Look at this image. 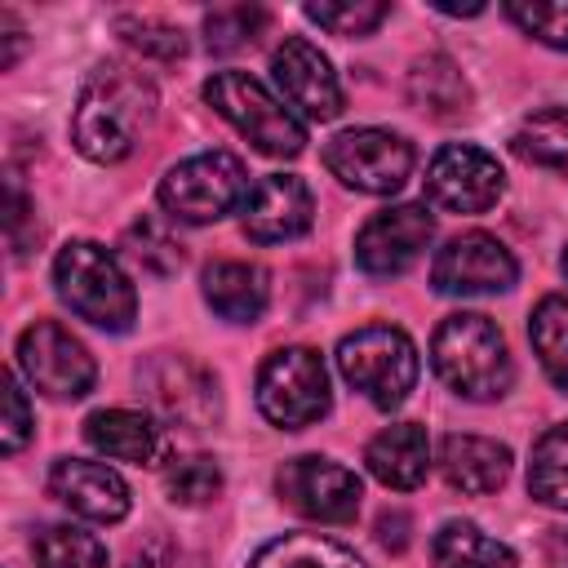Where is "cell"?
<instances>
[{
	"mask_svg": "<svg viewBox=\"0 0 568 568\" xmlns=\"http://www.w3.org/2000/svg\"><path fill=\"white\" fill-rule=\"evenodd\" d=\"M266 297H271V284H266L262 266H253V262H213V266H204V302L222 320L253 324L266 311Z\"/></svg>",
	"mask_w": 568,
	"mask_h": 568,
	"instance_id": "cell-21",
	"label": "cell"
},
{
	"mask_svg": "<svg viewBox=\"0 0 568 568\" xmlns=\"http://www.w3.org/2000/svg\"><path fill=\"white\" fill-rule=\"evenodd\" d=\"M53 284H58V297L80 320H89L106 333H129L133 320H138V293H133L129 275L93 240H71V244L58 248Z\"/></svg>",
	"mask_w": 568,
	"mask_h": 568,
	"instance_id": "cell-3",
	"label": "cell"
},
{
	"mask_svg": "<svg viewBox=\"0 0 568 568\" xmlns=\"http://www.w3.org/2000/svg\"><path fill=\"white\" fill-rule=\"evenodd\" d=\"M164 493L173 506H204L222 493V470L213 457H173V466L164 470Z\"/></svg>",
	"mask_w": 568,
	"mask_h": 568,
	"instance_id": "cell-29",
	"label": "cell"
},
{
	"mask_svg": "<svg viewBox=\"0 0 568 568\" xmlns=\"http://www.w3.org/2000/svg\"><path fill=\"white\" fill-rule=\"evenodd\" d=\"M248 195V173L231 151H204L160 178V204L178 222H217Z\"/></svg>",
	"mask_w": 568,
	"mask_h": 568,
	"instance_id": "cell-7",
	"label": "cell"
},
{
	"mask_svg": "<svg viewBox=\"0 0 568 568\" xmlns=\"http://www.w3.org/2000/svg\"><path fill=\"white\" fill-rule=\"evenodd\" d=\"M129 248H133V257H138L146 271H155V275H173V271L182 266V244L173 240V231H169L160 217L133 222V226H129Z\"/></svg>",
	"mask_w": 568,
	"mask_h": 568,
	"instance_id": "cell-33",
	"label": "cell"
},
{
	"mask_svg": "<svg viewBox=\"0 0 568 568\" xmlns=\"http://www.w3.org/2000/svg\"><path fill=\"white\" fill-rule=\"evenodd\" d=\"M0 27H4V40H9V53H4L0 67H13L18 62V49H22V27L13 22V13H0Z\"/></svg>",
	"mask_w": 568,
	"mask_h": 568,
	"instance_id": "cell-37",
	"label": "cell"
},
{
	"mask_svg": "<svg viewBox=\"0 0 568 568\" xmlns=\"http://www.w3.org/2000/svg\"><path fill=\"white\" fill-rule=\"evenodd\" d=\"M18 368L49 399H80L93 390V377H98V364L84 351V342L71 337L58 320H36L31 328H22Z\"/></svg>",
	"mask_w": 568,
	"mask_h": 568,
	"instance_id": "cell-9",
	"label": "cell"
},
{
	"mask_svg": "<svg viewBox=\"0 0 568 568\" xmlns=\"http://www.w3.org/2000/svg\"><path fill=\"white\" fill-rule=\"evenodd\" d=\"M84 439L111 457V462H133V466H155L164 462L169 453V439H164V426L146 413H133V408H98L89 413L84 422Z\"/></svg>",
	"mask_w": 568,
	"mask_h": 568,
	"instance_id": "cell-18",
	"label": "cell"
},
{
	"mask_svg": "<svg viewBox=\"0 0 568 568\" xmlns=\"http://www.w3.org/2000/svg\"><path fill=\"white\" fill-rule=\"evenodd\" d=\"M31 555L40 568H106V546L71 524H49L31 537Z\"/></svg>",
	"mask_w": 568,
	"mask_h": 568,
	"instance_id": "cell-28",
	"label": "cell"
},
{
	"mask_svg": "<svg viewBox=\"0 0 568 568\" xmlns=\"http://www.w3.org/2000/svg\"><path fill=\"white\" fill-rule=\"evenodd\" d=\"M31 408H27V395L22 386L13 382V373H4V422H0V444L4 453H18L27 439H31Z\"/></svg>",
	"mask_w": 568,
	"mask_h": 568,
	"instance_id": "cell-35",
	"label": "cell"
},
{
	"mask_svg": "<svg viewBox=\"0 0 568 568\" xmlns=\"http://www.w3.org/2000/svg\"><path fill=\"white\" fill-rule=\"evenodd\" d=\"M430 364H435L439 382L462 399H501L515 382L506 337L479 311H457L435 328Z\"/></svg>",
	"mask_w": 568,
	"mask_h": 568,
	"instance_id": "cell-2",
	"label": "cell"
},
{
	"mask_svg": "<svg viewBox=\"0 0 568 568\" xmlns=\"http://www.w3.org/2000/svg\"><path fill=\"white\" fill-rule=\"evenodd\" d=\"M510 146H515L519 160L555 169V173L568 178V106H550V111L528 115Z\"/></svg>",
	"mask_w": 568,
	"mask_h": 568,
	"instance_id": "cell-27",
	"label": "cell"
},
{
	"mask_svg": "<svg viewBox=\"0 0 568 568\" xmlns=\"http://www.w3.org/2000/svg\"><path fill=\"white\" fill-rule=\"evenodd\" d=\"M408 93H413V102L422 111H430L439 120H453V115H462L470 106V89H466L457 62L444 58V53H430L408 71Z\"/></svg>",
	"mask_w": 568,
	"mask_h": 568,
	"instance_id": "cell-24",
	"label": "cell"
},
{
	"mask_svg": "<svg viewBox=\"0 0 568 568\" xmlns=\"http://www.w3.org/2000/svg\"><path fill=\"white\" fill-rule=\"evenodd\" d=\"M257 408L284 430H302L328 413V368L311 346L271 351L257 368Z\"/></svg>",
	"mask_w": 568,
	"mask_h": 568,
	"instance_id": "cell-6",
	"label": "cell"
},
{
	"mask_svg": "<svg viewBox=\"0 0 568 568\" xmlns=\"http://www.w3.org/2000/svg\"><path fill=\"white\" fill-rule=\"evenodd\" d=\"M324 164L342 186L390 195L413 173V142L390 129H346L324 146Z\"/></svg>",
	"mask_w": 568,
	"mask_h": 568,
	"instance_id": "cell-8",
	"label": "cell"
},
{
	"mask_svg": "<svg viewBox=\"0 0 568 568\" xmlns=\"http://www.w3.org/2000/svg\"><path fill=\"white\" fill-rule=\"evenodd\" d=\"M435 235V217L426 213V204H395L373 213L359 235H355V262L368 275H399L408 271L422 248Z\"/></svg>",
	"mask_w": 568,
	"mask_h": 568,
	"instance_id": "cell-13",
	"label": "cell"
},
{
	"mask_svg": "<svg viewBox=\"0 0 568 568\" xmlns=\"http://www.w3.org/2000/svg\"><path fill=\"white\" fill-rule=\"evenodd\" d=\"M49 493L67 510H75L80 519H93V524H120L129 515V484L102 462L58 457L49 470Z\"/></svg>",
	"mask_w": 568,
	"mask_h": 568,
	"instance_id": "cell-17",
	"label": "cell"
},
{
	"mask_svg": "<svg viewBox=\"0 0 568 568\" xmlns=\"http://www.w3.org/2000/svg\"><path fill=\"white\" fill-rule=\"evenodd\" d=\"M364 462L373 470V479H382L386 488H417L430 470V439L417 422H395L386 430H377L364 448Z\"/></svg>",
	"mask_w": 568,
	"mask_h": 568,
	"instance_id": "cell-19",
	"label": "cell"
},
{
	"mask_svg": "<svg viewBox=\"0 0 568 568\" xmlns=\"http://www.w3.org/2000/svg\"><path fill=\"white\" fill-rule=\"evenodd\" d=\"M528 337H532V351L546 368V377L568 390V297L550 293L532 306V320H528Z\"/></svg>",
	"mask_w": 568,
	"mask_h": 568,
	"instance_id": "cell-25",
	"label": "cell"
},
{
	"mask_svg": "<svg viewBox=\"0 0 568 568\" xmlns=\"http://www.w3.org/2000/svg\"><path fill=\"white\" fill-rule=\"evenodd\" d=\"M515 275H519V266H515L510 248L484 231H466V235L448 240L430 262V284H435V293H448V297L501 293L515 284Z\"/></svg>",
	"mask_w": 568,
	"mask_h": 568,
	"instance_id": "cell-12",
	"label": "cell"
},
{
	"mask_svg": "<svg viewBox=\"0 0 568 568\" xmlns=\"http://www.w3.org/2000/svg\"><path fill=\"white\" fill-rule=\"evenodd\" d=\"M302 13L333 36H368L390 18V4H382V0H320V4H306Z\"/></svg>",
	"mask_w": 568,
	"mask_h": 568,
	"instance_id": "cell-30",
	"label": "cell"
},
{
	"mask_svg": "<svg viewBox=\"0 0 568 568\" xmlns=\"http://www.w3.org/2000/svg\"><path fill=\"white\" fill-rule=\"evenodd\" d=\"M559 266H564V275H568V248H564V262H559Z\"/></svg>",
	"mask_w": 568,
	"mask_h": 568,
	"instance_id": "cell-39",
	"label": "cell"
},
{
	"mask_svg": "<svg viewBox=\"0 0 568 568\" xmlns=\"http://www.w3.org/2000/svg\"><path fill=\"white\" fill-rule=\"evenodd\" d=\"M510 22L550 49H568V0H510Z\"/></svg>",
	"mask_w": 568,
	"mask_h": 568,
	"instance_id": "cell-32",
	"label": "cell"
},
{
	"mask_svg": "<svg viewBox=\"0 0 568 568\" xmlns=\"http://www.w3.org/2000/svg\"><path fill=\"white\" fill-rule=\"evenodd\" d=\"M528 493H532L541 506H550V510H568V422L550 426V430L532 444Z\"/></svg>",
	"mask_w": 568,
	"mask_h": 568,
	"instance_id": "cell-26",
	"label": "cell"
},
{
	"mask_svg": "<svg viewBox=\"0 0 568 568\" xmlns=\"http://www.w3.org/2000/svg\"><path fill=\"white\" fill-rule=\"evenodd\" d=\"M248 568H368L351 546L320 532H284L266 541Z\"/></svg>",
	"mask_w": 568,
	"mask_h": 568,
	"instance_id": "cell-22",
	"label": "cell"
},
{
	"mask_svg": "<svg viewBox=\"0 0 568 568\" xmlns=\"http://www.w3.org/2000/svg\"><path fill=\"white\" fill-rule=\"evenodd\" d=\"M430 559H435V568H519L506 541L488 537L484 528H475L466 519H453L435 532Z\"/></svg>",
	"mask_w": 568,
	"mask_h": 568,
	"instance_id": "cell-23",
	"label": "cell"
},
{
	"mask_svg": "<svg viewBox=\"0 0 568 568\" xmlns=\"http://www.w3.org/2000/svg\"><path fill=\"white\" fill-rule=\"evenodd\" d=\"M115 31L124 36L129 49H138L142 58H160V62H173L186 53V36L169 22H155V18H120Z\"/></svg>",
	"mask_w": 568,
	"mask_h": 568,
	"instance_id": "cell-34",
	"label": "cell"
},
{
	"mask_svg": "<svg viewBox=\"0 0 568 568\" xmlns=\"http://www.w3.org/2000/svg\"><path fill=\"white\" fill-rule=\"evenodd\" d=\"M266 22H271L266 9H257V4H226L204 18V40L213 53H235V49L253 44Z\"/></svg>",
	"mask_w": 568,
	"mask_h": 568,
	"instance_id": "cell-31",
	"label": "cell"
},
{
	"mask_svg": "<svg viewBox=\"0 0 568 568\" xmlns=\"http://www.w3.org/2000/svg\"><path fill=\"white\" fill-rule=\"evenodd\" d=\"M435 9L439 13H466V18L470 13H484V4H448V0H435Z\"/></svg>",
	"mask_w": 568,
	"mask_h": 568,
	"instance_id": "cell-38",
	"label": "cell"
},
{
	"mask_svg": "<svg viewBox=\"0 0 568 568\" xmlns=\"http://www.w3.org/2000/svg\"><path fill=\"white\" fill-rule=\"evenodd\" d=\"M271 75L280 84V93L288 98V106H297L306 120H337L346 98L342 84L328 67V58L306 40V36H288L275 58H271Z\"/></svg>",
	"mask_w": 568,
	"mask_h": 568,
	"instance_id": "cell-15",
	"label": "cell"
},
{
	"mask_svg": "<svg viewBox=\"0 0 568 568\" xmlns=\"http://www.w3.org/2000/svg\"><path fill=\"white\" fill-rule=\"evenodd\" d=\"M315 200L311 186L293 173H266L244 195V235L253 244H284L311 231Z\"/></svg>",
	"mask_w": 568,
	"mask_h": 568,
	"instance_id": "cell-16",
	"label": "cell"
},
{
	"mask_svg": "<svg viewBox=\"0 0 568 568\" xmlns=\"http://www.w3.org/2000/svg\"><path fill=\"white\" fill-rule=\"evenodd\" d=\"M129 568H173V546L164 537H146L142 546H133Z\"/></svg>",
	"mask_w": 568,
	"mask_h": 568,
	"instance_id": "cell-36",
	"label": "cell"
},
{
	"mask_svg": "<svg viewBox=\"0 0 568 568\" xmlns=\"http://www.w3.org/2000/svg\"><path fill=\"white\" fill-rule=\"evenodd\" d=\"M204 102H209L222 120H231L262 155L293 160V155H302V146H306L302 120H297L262 80H253V75H244V71H217V75H209V80H204Z\"/></svg>",
	"mask_w": 568,
	"mask_h": 568,
	"instance_id": "cell-4",
	"label": "cell"
},
{
	"mask_svg": "<svg viewBox=\"0 0 568 568\" xmlns=\"http://www.w3.org/2000/svg\"><path fill=\"white\" fill-rule=\"evenodd\" d=\"M155 120V89L124 62H102L80 84L71 111V142L93 164L124 160Z\"/></svg>",
	"mask_w": 568,
	"mask_h": 568,
	"instance_id": "cell-1",
	"label": "cell"
},
{
	"mask_svg": "<svg viewBox=\"0 0 568 568\" xmlns=\"http://www.w3.org/2000/svg\"><path fill=\"white\" fill-rule=\"evenodd\" d=\"M146 399L178 426H209L217 417V382L186 355H151L138 368Z\"/></svg>",
	"mask_w": 568,
	"mask_h": 568,
	"instance_id": "cell-14",
	"label": "cell"
},
{
	"mask_svg": "<svg viewBox=\"0 0 568 568\" xmlns=\"http://www.w3.org/2000/svg\"><path fill=\"white\" fill-rule=\"evenodd\" d=\"M275 488H280V501L288 510H297L302 519H320V524H346L355 519L359 510V475L346 470L342 462H328V457H288L275 475Z\"/></svg>",
	"mask_w": 568,
	"mask_h": 568,
	"instance_id": "cell-10",
	"label": "cell"
},
{
	"mask_svg": "<svg viewBox=\"0 0 568 568\" xmlns=\"http://www.w3.org/2000/svg\"><path fill=\"white\" fill-rule=\"evenodd\" d=\"M342 377L377 408H399L417 386V346L395 324H364L337 342Z\"/></svg>",
	"mask_w": 568,
	"mask_h": 568,
	"instance_id": "cell-5",
	"label": "cell"
},
{
	"mask_svg": "<svg viewBox=\"0 0 568 568\" xmlns=\"http://www.w3.org/2000/svg\"><path fill=\"white\" fill-rule=\"evenodd\" d=\"M439 470L457 493H497L510 475V448L484 435H448L439 444Z\"/></svg>",
	"mask_w": 568,
	"mask_h": 568,
	"instance_id": "cell-20",
	"label": "cell"
},
{
	"mask_svg": "<svg viewBox=\"0 0 568 568\" xmlns=\"http://www.w3.org/2000/svg\"><path fill=\"white\" fill-rule=\"evenodd\" d=\"M506 173L501 164L470 142H448L426 164V200L444 213H484L501 200Z\"/></svg>",
	"mask_w": 568,
	"mask_h": 568,
	"instance_id": "cell-11",
	"label": "cell"
}]
</instances>
